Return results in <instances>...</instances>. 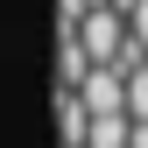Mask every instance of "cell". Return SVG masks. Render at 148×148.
Returning a JSON list of instances; mask_svg holds the SVG:
<instances>
[{
	"label": "cell",
	"mask_w": 148,
	"mask_h": 148,
	"mask_svg": "<svg viewBox=\"0 0 148 148\" xmlns=\"http://www.w3.org/2000/svg\"><path fill=\"white\" fill-rule=\"evenodd\" d=\"M57 148H92V113L78 92H57Z\"/></svg>",
	"instance_id": "6da1fadb"
},
{
	"label": "cell",
	"mask_w": 148,
	"mask_h": 148,
	"mask_svg": "<svg viewBox=\"0 0 148 148\" xmlns=\"http://www.w3.org/2000/svg\"><path fill=\"white\" fill-rule=\"evenodd\" d=\"M127 120H134V127H148V64H134V71H127Z\"/></svg>",
	"instance_id": "7a4b0ae2"
},
{
	"label": "cell",
	"mask_w": 148,
	"mask_h": 148,
	"mask_svg": "<svg viewBox=\"0 0 148 148\" xmlns=\"http://www.w3.org/2000/svg\"><path fill=\"white\" fill-rule=\"evenodd\" d=\"M127 28H134V42L148 49V0H134V14H127Z\"/></svg>",
	"instance_id": "3957f363"
},
{
	"label": "cell",
	"mask_w": 148,
	"mask_h": 148,
	"mask_svg": "<svg viewBox=\"0 0 148 148\" xmlns=\"http://www.w3.org/2000/svg\"><path fill=\"white\" fill-rule=\"evenodd\" d=\"M134 148H148V127H134Z\"/></svg>",
	"instance_id": "277c9868"
}]
</instances>
